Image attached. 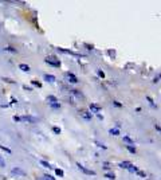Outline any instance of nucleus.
Instances as JSON below:
<instances>
[{
    "label": "nucleus",
    "instance_id": "13",
    "mask_svg": "<svg viewBox=\"0 0 161 180\" xmlns=\"http://www.w3.org/2000/svg\"><path fill=\"white\" fill-rule=\"evenodd\" d=\"M123 141H125V143H128L129 145H133V144H134V141L132 140L129 136H123Z\"/></svg>",
    "mask_w": 161,
    "mask_h": 180
},
{
    "label": "nucleus",
    "instance_id": "6",
    "mask_svg": "<svg viewBox=\"0 0 161 180\" xmlns=\"http://www.w3.org/2000/svg\"><path fill=\"white\" fill-rule=\"evenodd\" d=\"M101 106L99 105H97V104H90V110H91V113H98L101 112Z\"/></svg>",
    "mask_w": 161,
    "mask_h": 180
},
{
    "label": "nucleus",
    "instance_id": "5",
    "mask_svg": "<svg viewBox=\"0 0 161 180\" xmlns=\"http://www.w3.org/2000/svg\"><path fill=\"white\" fill-rule=\"evenodd\" d=\"M20 121H28V123H38V118L32 116H23L20 117Z\"/></svg>",
    "mask_w": 161,
    "mask_h": 180
},
{
    "label": "nucleus",
    "instance_id": "33",
    "mask_svg": "<svg viewBox=\"0 0 161 180\" xmlns=\"http://www.w3.org/2000/svg\"><path fill=\"white\" fill-rule=\"evenodd\" d=\"M154 128H156L157 130H161V126H159V125H157V124H156V125H154Z\"/></svg>",
    "mask_w": 161,
    "mask_h": 180
},
{
    "label": "nucleus",
    "instance_id": "4",
    "mask_svg": "<svg viewBox=\"0 0 161 180\" xmlns=\"http://www.w3.org/2000/svg\"><path fill=\"white\" fill-rule=\"evenodd\" d=\"M11 173H12V175H16V176H26L24 171L20 169V168H18V167L12 168V169H11Z\"/></svg>",
    "mask_w": 161,
    "mask_h": 180
},
{
    "label": "nucleus",
    "instance_id": "19",
    "mask_svg": "<svg viewBox=\"0 0 161 180\" xmlns=\"http://www.w3.org/2000/svg\"><path fill=\"white\" fill-rule=\"evenodd\" d=\"M40 164H42L44 168H51L50 163H47V161H44V160H40Z\"/></svg>",
    "mask_w": 161,
    "mask_h": 180
},
{
    "label": "nucleus",
    "instance_id": "25",
    "mask_svg": "<svg viewBox=\"0 0 161 180\" xmlns=\"http://www.w3.org/2000/svg\"><path fill=\"white\" fill-rule=\"evenodd\" d=\"M4 50L5 51H10V53H16V50H15V48H12V47H5Z\"/></svg>",
    "mask_w": 161,
    "mask_h": 180
},
{
    "label": "nucleus",
    "instance_id": "30",
    "mask_svg": "<svg viewBox=\"0 0 161 180\" xmlns=\"http://www.w3.org/2000/svg\"><path fill=\"white\" fill-rule=\"evenodd\" d=\"M32 85H35V86H38V88H40V86H42V85H40V83L38 82V81H32Z\"/></svg>",
    "mask_w": 161,
    "mask_h": 180
},
{
    "label": "nucleus",
    "instance_id": "27",
    "mask_svg": "<svg viewBox=\"0 0 161 180\" xmlns=\"http://www.w3.org/2000/svg\"><path fill=\"white\" fill-rule=\"evenodd\" d=\"M97 74H98L101 78H103V77H105V73H103L102 70H97Z\"/></svg>",
    "mask_w": 161,
    "mask_h": 180
},
{
    "label": "nucleus",
    "instance_id": "9",
    "mask_svg": "<svg viewBox=\"0 0 161 180\" xmlns=\"http://www.w3.org/2000/svg\"><path fill=\"white\" fill-rule=\"evenodd\" d=\"M70 92H71V94H74L77 98H79V100H83V98H85V97H83V94L79 92V90H75V89H74V90H70Z\"/></svg>",
    "mask_w": 161,
    "mask_h": 180
},
{
    "label": "nucleus",
    "instance_id": "20",
    "mask_svg": "<svg viewBox=\"0 0 161 180\" xmlns=\"http://www.w3.org/2000/svg\"><path fill=\"white\" fill-rule=\"evenodd\" d=\"M4 167H5V160L0 156V168H4Z\"/></svg>",
    "mask_w": 161,
    "mask_h": 180
},
{
    "label": "nucleus",
    "instance_id": "29",
    "mask_svg": "<svg viewBox=\"0 0 161 180\" xmlns=\"http://www.w3.org/2000/svg\"><path fill=\"white\" fill-rule=\"evenodd\" d=\"M108 53H109V55H110V57H111V58H114V57H116V53H114V51H111V50H109V51H108Z\"/></svg>",
    "mask_w": 161,
    "mask_h": 180
},
{
    "label": "nucleus",
    "instance_id": "17",
    "mask_svg": "<svg viewBox=\"0 0 161 180\" xmlns=\"http://www.w3.org/2000/svg\"><path fill=\"white\" fill-rule=\"evenodd\" d=\"M105 178L109 179V180H114V179H116V175H114V173H106Z\"/></svg>",
    "mask_w": 161,
    "mask_h": 180
},
{
    "label": "nucleus",
    "instance_id": "18",
    "mask_svg": "<svg viewBox=\"0 0 161 180\" xmlns=\"http://www.w3.org/2000/svg\"><path fill=\"white\" fill-rule=\"evenodd\" d=\"M47 101H48V102H58V100H56L54 95H48V97H47Z\"/></svg>",
    "mask_w": 161,
    "mask_h": 180
},
{
    "label": "nucleus",
    "instance_id": "22",
    "mask_svg": "<svg viewBox=\"0 0 161 180\" xmlns=\"http://www.w3.org/2000/svg\"><path fill=\"white\" fill-rule=\"evenodd\" d=\"M0 149H3V151H5L7 153H11V149L10 148H7V147H4V145H0Z\"/></svg>",
    "mask_w": 161,
    "mask_h": 180
},
{
    "label": "nucleus",
    "instance_id": "23",
    "mask_svg": "<svg viewBox=\"0 0 161 180\" xmlns=\"http://www.w3.org/2000/svg\"><path fill=\"white\" fill-rule=\"evenodd\" d=\"M96 144H97V147L102 148V149H106V145H103L102 143H99V141H96Z\"/></svg>",
    "mask_w": 161,
    "mask_h": 180
},
{
    "label": "nucleus",
    "instance_id": "21",
    "mask_svg": "<svg viewBox=\"0 0 161 180\" xmlns=\"http://www.w3.org/2000/svg\"><path fill=\"white\" fill-rule=\"evenodd\" d=\"M129 171H130V172H136V173H137V171H138V168H137L136 165H132V167L129 168Z\"/></svg>",
    "mask_w": 161,
    "mask_h": 180
},
{
    "label": "nucleus",
    "instance_id": "11",
    "mask_svg": "<svg viewBox=\"0 0 161 180\" xmlns=\"http://www.w3.org/2000/svg\"><path fill=\"white\" fill-rule=\"evenodd\" d=\"M19 69H20V70H23V71H30V66L26 65V63H20Z\"/></svg>",
    "mask_w": 161,
    "mask_h": 180
},
{
    "label": "nucleus",
    "instance_id": "28",
    "mask_svg": "<svg viewBox=\"0 0 161 180\" xmlns=\"http://www.w3.org/2000/svg\"><path fill=\"white\" fill-rule=\"evenodd\" d=\"M146 100H148V101H149V104H150V105H152V106H154V102H153V100H152V98H150V97H149V95H148V97H146Z\"/></svg>",
    "mask_w": 161,
    "mask_h": 180
},
{
    "label": "nucleus",
    "instance_id": "15",
    "mask_svg": "<svg viewBox=\"0 0 161 180\" xmlns=\"http://www.w3.org/2000/svg\"><path fill=\"white\" fill-rule=\"evenodd\" d=\"M55 173L59 176V178H63V176H65V172H63L62 169H59V168H56L55 169Z\"/></svg>",
    "mask_w": 161,
    "mask_h": 180
},
{
    "label": "nucleus",
    "instance_id": "16",
    "mask_svg": "<svg viewBox=\"0 0 161 180\" xmlns=\"http://www.w3.org/2000/svg\"><path fill=\"white\" fill-rule=\"evenodd\" d=\"M109 133H110L111 136H118V135H120L118 129H110V130H109Z\"/></svg>",
    "mask_w": 161,
    "mask_h": 180
},
{
    "label": "nucleus",
    "instance_id": "32",
    "mask_svg": "<svg viewBox=\"0 0 161 180\" xmlns=\"http://www.w3.org/2000/svg\"><path fill=\"white\" fill-rule=\"evenodd\" d=\"M14 121H20V117H16L15 116V117H14Z\"/></svg>",
    "mask_w": 161,
    "mask_h": 180
},
{
    "label": "nucleus",
    "instance_id": "12",
    "mask_svg": "<svg viewBox=\"0 0 161 180\" xmlns=\"http://www.w3.org/2000/svg\"><path fill=\"white\" fill-rule=\"evenodd\" d=\"M126 149H128V151H129V152H130V153H133V155H134V153H136V152H137L136 147H133V145H126Z\"/></svg>",
    "mask_w": 161,
    "mask_h": 180
},
{
    "label": "nucleus",
    "instance_id": "7",
    "mask_svg": "<svg viewBox=\"0 0 161 180\" xmlns=\"http://www.w3.org/2000/svg\"><path fill=\"white\" fill-rule=\"evenodd\" d=\"M132 163L130 161H121L120 164H118V167H121V168H125V169H129V168L132 167Z\"/></svg>",
    "mask_w": 161,
    "mask_h": 180
},
{
    "label": "nucleus",
    "instance_id": "8",
    "mask_svg": "<svg viewBox=\"0 0 161 180\" xmlns=\"http://www.w3.org/2000/svg\"><path fill=\"white\" fill-rule=\"evenodd\" d=\"M44 81L53 83V82H55V81H56V78L54 77V75H51V74H44Z\"/></svg>",
    "mask_w": 161,
    "mask_h": 180
},
{
    "label": "nucleus",
    "instance_id": "10",
    "mask_svg": "<svg viewBox=\"0 0 161 180\" xmlns=\"http://www.w3.org/2000/svg\"><path fill=\"white\" fill-rule=\"evenodd\" d=\"M80 116H82L85 120H91V117H93V114L89 112H80Z\"/></svg>",
    "mask_w": 161,
    "mask_h": 180
},
{
    "label": "nucleus",
    "instance_id": "14",
    "mask_svg": "<svg viewBox=\"0 0 161 180\" xmlns=\"http://www.w3.org/2000/svg\"><path fill=\"white\" fill-rule=\"evenodd\" d=\"M48 105H50L53 109H59L60 108V104L59 102H48Z\"/></svg>",
    "mask_w": 161,
    "mask_h": 180
},
{
    "label": "nucleus",
    "instance_id": "24",
    "mask_svg": "<svg viewBox=\"0 0 161 180\" xmlns=\"http://www.w3.org/2000/svg\"><path fill=\"white\" fill-rule=\"evenodd\" d=\"M137 175L138 176H141V178H146V175H145V172H142V171H137Z\"/></svg>",
    "mask_w": 161,
    "mask_h": 180
},
{
    "label": "nucleus",
    "instance_id": "2",
    "mask_svg": "<svg viewBox=\"0 0 161 180\" xmlns=\"http://www.w3.org/2000/svg\"><path fill=\"white\" fill-rule=\"evenodd\" d=\"M77 167H78V169H79V171H82V172L85 173V175H90V176H94V175H96V172H94V171L87 169V168L83 167V165L80 164V163H77Z\"/></svg>",
    "mask_w": 161,
    "mask_h": 180
},
{
    "label": "nucleus",
    "instance_id": "26",
    "mask_svg": "<svg viewBox=\"0 0 161 180\" xmlns=\"http://www.w3.org/2000/svg\"><path fill=\"white\" fill-rule=\"evenodd\" d=\"M53 130H54V133H56V135H59V133H60V129H59L58 126H54Z\"/></svg>",
    "mask_w": 161,
    "mask_h": 180
},
{
    "label": "nucleus",
    "instance_id": "1",
    "mask_svg": "<svg viewBox=\"0 0 161 180\" xmlns=\"http://www.w3.org/2000/svg\"><path fill=\"white\" fill-rule=\"evenodd\" d=\"M46 63L54 66V67H59V66H60V61L58 59V58H55V57H47V58H46Z\"/></svg>",
    "mask_w": 161,
    "mask_h": 180
},
{
    "label": "nucleus",
    "instance_id": "3",
    "mask_svg": "<svg viewBox=\"0 0 161 180\" xmlns=\"http://www.w3.org/2000/svg\"><path fill=\"white\" fill-rule=\"evenodd\" d=\"M65 77L67 78V81H68V82H71V83H77V82H78V78H77L73 73H66Z\"/></svg>",
    "mask_w": 161,
    "mask_h": 180
},
{
    "label": "nucleus",
    "instance_id": "31",
    "mask_svg": "<svg viewBox=\"0 0 161 180\" xmlns=\"http://www.w3.org/2000/svg\"><path fill=\"white\" fill-rule=\"evenodd\" d=\"M113 104H114L116 106H118V108H120V106H122V105H121V104L118 102V101H113Z\"/></svg>",
    "mask_w": 161,
    "mask_h": 180
}]
</instances>
